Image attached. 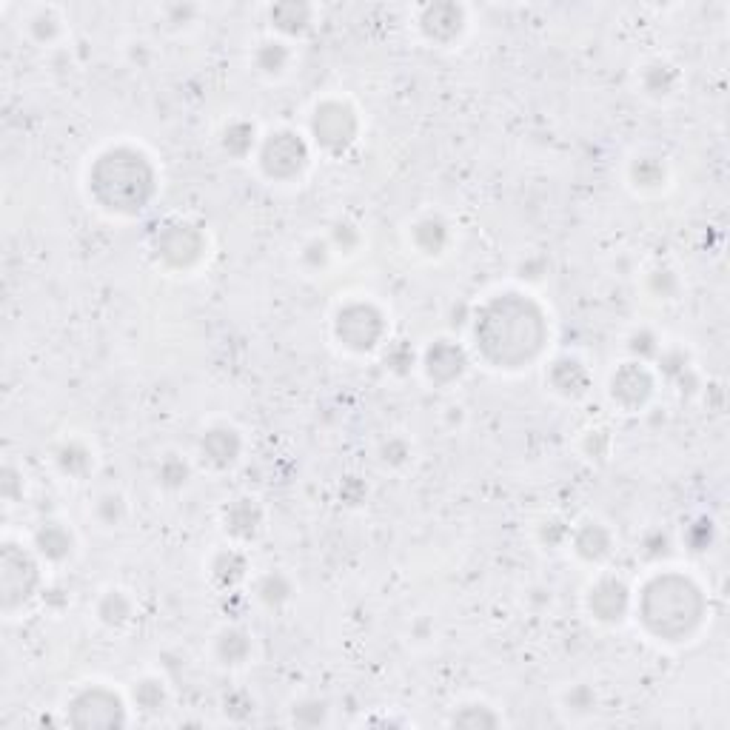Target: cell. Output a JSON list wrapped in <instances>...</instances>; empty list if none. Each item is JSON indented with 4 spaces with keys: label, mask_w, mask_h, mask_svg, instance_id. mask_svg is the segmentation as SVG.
<instances>
[{
    "label": "cell",
    "mask_w": 730,
    "mask_h": 730,
    "mask_svg": "<svg viewBox=\"0 0 730 730\" xmlns=\"http://www.w3.org/2000/svg\"><path fill=\"white\" fill-rule=\"evenodd\" d=\"M477 340L485 357L517 368V363H528L542 348V314L519 294H500L485 306L482 317H477Z\"/></svg>",
    "instance_id": "6da1fadb"
},
{
    "label": "cell",
    "mask_w": 730,
    "mask_h": 730,
    "mask_svg": "<svg viewBox=\"0 0 730 730\" xmlns=\"http://www.w3.org/2000/svg\"><path fill=\"white\" fill-rule=\"evenodd\" d=\"M642 619L654 634L676 639L702 619V596L688 579L659 577L645 588Z\"/></svg>",
    "instance_id": "7a4b0ae2"
},
{
    "label": "cell",
    "mask_w": 730,
    "mask_h": 730,
    "mask_svg": "<svg viewBox=\"0 0 730 730\" xmlns=\"http://www.w3.org/2000/svg\"><path fill=\"white\" fill-rule=\"evenodd\" d=\"M95 172L117 177V189L103 200L106 209L140 212L152 194V169H149L146 157L132 149H115V152L103 154Z\"/></svg>",
    "instance_id": "3957f363"
},
{
    "label": "cell",
    "mask_w": 730,
    "mask_h": 730,
    "mask_svg": "<svg viewBox=\"0 0 730 730\" xmlns=\"http://www.w3.org/2000/svg\"><path fill=\"white\" fill-rule=\"evenodd\" d=\"M337 334L343 346L354 351H371L383 337V317L371 306H348L337 317Z\"/></svg>",
    "instance_id": "277c9868"
},
{
    "label": "cell",
    "mask_w": 730,
    "mask_h": 730,
    "mask_svg": "<svg viewBox=\"0 0 730 730\" xmlns=\"http://www.w3.org/2000/svg\"><path fill=\"white\" fill-rule=\"evenodd\" d=\"M260 160H263V169L271 177H294V174H300V169L306 166L308 154L300 135H294V132H277V135H271L266 140Z\"/></svg>",
    "instance_id": "5b68a950"
},
{
    "label": "cell",
    "mask_w": 730,
    "mask_h": 730,
    "mask_svg": "<svg viewBox=\"0 0 730 730\" xmlns=\"http://www.w3.org/2000/svg\"><path fill=\"white\" fill-rule=\"evenodd\" d=\"M311 126H314L317 140H320L326 149H334V152L346 149L348 143L354 140V129H357L351 109L343 106V103H323V106L314 112V123H311Z\"/></svg>",
    "instance_id": "8992f818"
},
{
    "label": "cell",
    "mask_w": 730,
    "mask_h": 730,
    "mask_svg": "<svg viewBox=\"0 0 730 730\" xmlns=\"http://www.w3.org/2000/svg\"><path fill=\"white\" fill-rule=\"evenodd\" d=\"M651 374L642 368V363H628L622 365L611 380V394H614L616 403H622L625 408H636L651 397Z\"/></svg>",
    "instance_id": "52a82bcc"
},
{
    "label": "cell",
    "mask_w": 730,
    "mask_h": 730,
    "mask_svg": "<svg viewBox=\"0 0 730 730\" xmlns=\"http://www.w3.org/2000/svg\"><path fill=\"white\" fill-rule=\"evenodd\" d=\"M425 365H428L431 380L448 383V380H454V377H460L462 374V368H465V357H462V351L454 346V343H448V340H437L434 346L428 348Z\"/></svg>",
    "instance_id": "ba28073f"
},
{
    "label": "cell",
    "mask_w": 730,
    "mask_h": 730,
    "mask_svg": "<svg viewBox=\"0 0 730 730\" xmlns=\"http://www.w3.org/2000/svg\"><path fill=\"white\" fill-rule=\"evenodd\" d=\"M625 608H628V591H625L622 582L605 579V582H599L594 591H591V611L599 619H605V622L622 619Z\"/></svg>",
    "instance_id": "9c48e42d"
},
{
    "label": "cell",
    "mask_w": 730,
    "mask_h": 730,
    "mask_svg": "<svg viewBox=\"0 0 730 730\" xmlns=\"http://www.w3.org/2000/svg\"><path fill=\"white\" fill-rule=\"evenodd\" d=\"M423 29L425 35L431 40H440V43H448L451 38H457L462 29V9L460 6H428L423 15Z\"/></svg>",
    "instance_id": "30bf717a"
},
{
    "label": "cell",
    "mask_w": 730,
    "mask_h": 730,
    "mask_svg": "<svg viewBox=\"0 0 730 730\" xmlns=\"http://www.w3.org/2000/svg\"><path fill=\"white\" fill-rule=\"evenodd\" d=\"M237 451H240V440L231 428H214L203 437V454L209 457L214 465H229L237 460Z\"/></svg>",
    "instance_id": "8fae6325"
},
{
    "label": "cell",
    "mask_w": 730,
    "mask_h": 730,
    "mask_svg": "<svg viewBox=\"0 0 730 730\" xmlns=\"http://www.w3.org/2000/svg\"><path fill=\"white\" fill-rule=\"evenodd\" d=\"M35 545L46 559H66L72 554V534L66 528H60L58 522H49L38 531Z\"/></svg>",
    "instance_id": "7c38bea8"
},
{
    "label": "cell",
    "mask_w": 730,
    "mask_h": 730,
    "mask_svg": "<svg viewBox=\"0 0 730 730\" xmlns=\"http://www.w3.org/2000/svg\"><path fill=\"white\" fill-rule=\"evenodd\" d=\"M257 522H260V517H257V508L251 505V500H237L226 511V528L237 537H254Z\"/></svg>",
    "instance_id": "4fadbf2b"
},
{
    "label": "cell",
    "mask_w": 730,
    "mask_h": 730,
    "mask_svg": "<svg viewBox=\"0 0 730 730\" xmlns=\"http://www.w3.org/2000/svg\"><path fill=\"white\" fill-rule=\"evenodd\" d=\"M271 20L283 29V32H303L308 26V9L306 6H277L271 9Z\"/></svg>",
    "instance_id": "5bb4252c"
},
{
    "label": "cell",
    "mask_w": 730,
    "mask_h": 730,
    "mask_svg": "<svg viewBox=\"0 0 730 730\" xmlns=\"http://www.w3.org/2000/svg\"><path fill=\"white\" fill-rule=\"evenodd\" d=\"M591 534H594V537L588 539V542H585V539H577V551L585 559H602L608 551H611V548H608V545H611L608 531L599 528V525H591Z\"/></svg>",
    "instance_id": "9a60e30c"
},
{
    "label": "cell",
    "mask_w": 730,
    "mask_h": 730,
    "mask_svg": "<svg viewBox=\"0 0 730 730\" xmlns=\"http://www.w3.org/2000/svg\"><path fill=\"white\" fill-rule=\"evenodd\" d=\"M260 55H269V63H266V66H260V69H263V72H269V75L283 72V66H286V60H289V52H286V46H283V43H263Z\"/></svg>",
    "instance_id": "2e32d148"
}]
</instances>
